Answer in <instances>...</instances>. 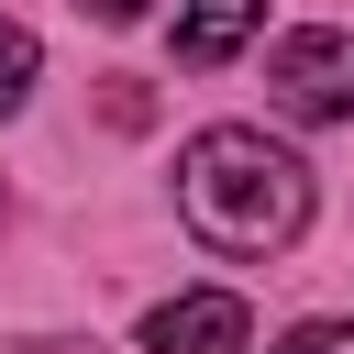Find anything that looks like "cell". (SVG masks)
Segmentation results:
<instances>
[{
    "instance_id": "52a82bcc",
    "label": "cell",
    "mask_w": 354,
    "mask_h": 354,
    "mask_svg": "<svg viewBox=\"0 0 354 354\" xmlns=\"http://www.w3.org/2000/svg\"><path fill=\"white\" fill-rule=\"evenodd\" d=\"M277 354H354V321H299Z\"/></svg>"
},
{
    "instance_id": "6da1fadb",
    "label": "cell",
    "mask_w": 354,
    "mask_h": 354,
    "mask_svg": "<svg viewBox=\"0 0 354 354\" xmlns=\"http://www.w3.org/2000/svg\"><path fill=\"white\" fill-rule=\"evenodd\" d=\"M177 210L210 254H288L310 221V166L288 144H266L254 122H210L177 155Z\"/></svg>"
},
{
    "instance_id": "7a4b0ae2",
    "label": "cell",
    "mask_w": 354,
    "mask_h": 354,
    "mask_svg": "<svg viewBox=\"0 0 354 354\" xmlns=\"http://www.w3.org/2000/svg\"><path fill=\"white\" fill-rule=\"evenodd\" d=\"M266 88L299 122H354V33H288L266 55Z\"/></svg>"
},
{
    "instance_id": "5b68a950",
    "label": "cell",
    "mask_w": 354,
    "mask_h": 354,
    "mask_svg": "<svg viewBox=\"0 0 354 354\" xmlns=\"http://www.w3.org/2000/svg\"><path fill=\"white\" fill-rule=\"evenodd\" d=\"M22 88H33V33L0 22V111H22Z\"/></svg>"
},
{
    "instance_id": "277c9868",
    "label": "cell",
    "mask_w": 354,
    "mask_h": 354,
    "mask_svg": "<svg viewBox=\"0 0 354 354\" xmlns=\"http://www.w3.org/2000/svg\"><path fill=\"white\" fill-rule=\"evenodd\" d=\"M254 11H266V0H188V11H177V66H221V55L254 33Z\"/></svg>"
},
{
    "instance_id": "3957f363",
    "label": "cell",
    "mask_w": 354,
    "mask_h": 354,
    "mask_svg": "<svg viewBox=\"0 0 354 354\" xmlns=\"http://www.w3.org/2000/svg\"><path fill=\"white\" fill-rule=\"evenodd\" d=\"M243 343H254V310L232 288H177L144 321V354H243Z\"/></svg>"
},
{
    "instance_id": "8992f818",
    "label": "cell",
    "mask_w": 354,
    "mask_h": 354,
    "mask_svg": "<svg viewBox=\"0 0 354 354\" xmlns=\"http://www.w3.org/2000/svg\"><path fill=\"white\" fill-rule=\"evenodd\" d=\"M100 111H111V122H122V133H144V122H155V100H144V88H133V77H100Z\"/></svg>"
},
{
    "instance_id": "ba28073f",
    "label": "cell",
    "mask_w": 354,
    "mask_h": 354,
    "mask_svg": "<svg viewBox=\"0 0 354 354\" xmlns=\"http://www.w3.org/2000/svg\"><path fill=\"white\" fill-rule=\"evenodd\" d=\"M77 11H88V22H144L155 0H77Z\"/></svg>"
}]
</instances>
